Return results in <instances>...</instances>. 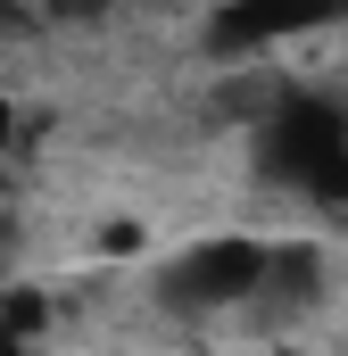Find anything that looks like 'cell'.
<instances>
[{
    "label": "cell",
    "mask_w": 348,
    "mask_h": 356,
    "mask_svg": "<svg viewBox=\"0 0 348 356\" xmlns=\"http://www.w3.org/2000/svg\"><path fill=\"white\" fill-rule=\"evenodd\" d=\"M274 290V249L265 241H199L166 266V298L207 315V307H241V298H265Z\"/></svg>",
    "instance_id": "7a4b0ae2"
},
{
    "label": "cell",
    "mask_w": 348,
    "mask_h": 356,
    "mask_svg": "<svg viewBox=\"0 0 348 356\" xmlns=\"http://www.w3.org/2000/svg\"><path fill=\"white\" fill-rule=\"evenodd\" d=\"M17 348H25V340H17V332H8V323H0V356H17Z\"/></svg>",
    "instance_id": "277c9868"
},
{
    "label": "cell",
    "mask_w": 348,
    "mask_h": 356,
    "mask_svg": "<svg viewBox=\"0 0 348 356\" xmlns=\"http://www.w3.org/2000/svg\"><path fill=\"white\" fill-rule=\"evenodd\" d=\"M8 124H17V108H8V99H0V149H8Z\"/></svg>",
    "instance_id": "3957f363"
},
{
    "label": "cell",
    "mask_w": 348,
    "mask_h": 356,
    "mask_svg": "<svg viewBox=\"0 0 348 356\" xmlns=\"http://www.w3.org/2000/svg\"><path fill=\"white\" fill-rule=\"evenodd\" d=\"M258 158L290 199L348 207V116L315 91H282L258 124Z\"/></svg>",
    "instance_id": "6da1fadb"
}]
</instances>
